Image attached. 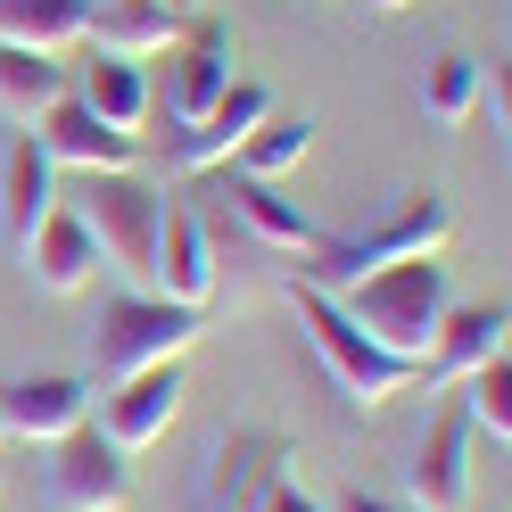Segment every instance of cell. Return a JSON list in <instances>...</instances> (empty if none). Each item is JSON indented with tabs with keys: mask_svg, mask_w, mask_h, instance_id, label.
I'll return each instance as SVG.
<instances>
[{
	"mask_svg": "<svg viewBox=\"0 0 512 512\" xmlns=\"http://www.w3.org/2000/svg\"><path fill=\"white\" fill-rule=\"evenodd\" d=\"M331 298H339V314H347V323H356L372 347H389V356H405V364L430 356L438 314L455 306L438 256H397V265H372V273H356V281H347V290H331Z\"/></svg>",
	"mask_w": 512,
	"mask_h": 512,
	"instance_id": "cell-1",
	"label": "cell"
},
{
	"mask_svg": "<svg viewBox=\"0 0 512 512\" xmlns=\"http://www.w3.org/2000/svg\"><path fill=\"white\" fill-rule=\"evenodd\" d=\"M290 314H298L314 364L331 372V389H339L347 405H389V397H405L413 380H422V364H405V356H389V347H372V339L339 314V298L314 290V281H290Z\"/></svg>",
	"mask_w": 512,
	"mask_h": 512,
	"instance_id": "cell-2",
	"label": "cell"
},
{
	"mask_svg": "<svg viewBox=\"0 0 512 512\" xmlns=\"http://www.w3.org/2000/svg\"><path fill=\"white\" fill-rule=\"evenodd\" d=\"M446 240H455V199H446V190H405V199L380 215L372 232H356V240H323V248L306 256L298 281H314V290H347L356 273L397 265V256H438Z\"/></svg>",
	"mask_w": 512,
	"mask_h": 512,
	"instance_id": "cell-3",
	"label": "cell"
},
{
	"mask_svg": "<svg viewBox=\"0 0 512 512\" xmlns=\"http://www.w3.org/2000/svg\"><path fill=\"white\" fill-rule=\"evenodd\" d=\"M207 314L199 306H174L157 290H124L100 306L91 323V380H124V372H149V364H182L199 347Z\"/></svg>",
	"mask_w": 512,
	"mask_h": 512,
	"instance_id": "cell-4",
	"label": "cell"
},
{
	"mask_svg": "<svg viewBox=\"0 0 512 512\" xmlns=\"http://www.w3.org/2000/svg\"><path fill=\"white\" fill-rule=\"evenodd\" d=\"M75 215L91 223V240H100V265L133 273V290H141V281H149V248H157V223H166V190H157L141 166H124V174H83Z\"/></svg>",
	"mask_w": 512,
	"mask_h": 512,
	"instance_id": "cell-5",
	"label": "cell"
},
{
	"mask_svg": "<svg viewBox=\"0 0 512 512\" xmlns=\"http://www.w3.org/2000/svg\"><path fill=\"white\" fill-rule=\"evenodd\" d=\"M182 364H149V372H124V380H100L91 389V430H100L116 455H141V446H157L174 430L182 413Z\"/></svg>",
	"mask_w": 512,
	"mask_h": 512,
	"instance_id": "cell-6",
	"label": "cell"
},
{
	"mask_svg": "<svg viewBox=\"0 0 512 512\" xmlns=\"http://www.w3.org/2000/svg\"><path fill=\"white\" fill-rule=\"evenodd\" d=\"M42 455H50V471H42L50 512H116V504H133V455H116L91 422L50 438Z\"/></svg>",
	"mask_w": 512,
	"mask_h": 512,
	"instance_id": "cell-7",
	"label": "cell"
},
{
	"mask_svg": "<svg viewBox=\"0 0 512 512\" xmlns=\"http://www.w3.org/2000/svg\"><path fill=\"white\" fill-rule=\"evenodd\" d=\"M25 133L42 141V157L58 174H124V166H141V133H116V124H100L83 100H75V83L58 91V100L25 124Z\"/></svg>",
	"mask_w": 512,
	"mask_h": 512,
	"instance_id": "cell-8",
	"label": "cell"
},
{
	"mask_svg": "<svg viewBox=\"0 0 512 512\" xmlns=\"http://www.w3.org/2000/svg\"><path fill=\"white\" fill-rule=\"evenodd\" d=\"M281 463H290V446H281L273 430H232V438L199 463L190 512H256V504H265V488L281 479Z\"/></svg>",
	"mask_w": 512,
	"mask_h": 512,
	"instance_id": "cell-9",
	"label": "cell"
},
{
	"mask_svg": "<svg viewBox=\"0 0 512 512\" xmlns=\"http://www.w3.org/2000/svg\"><path fill=\"white\" fill-rule=\"evenodd\" d=\"M157 58H166V116H174V124H199V116L223 100V91L240 83V75H232V34H223L207 9L190 17L182 42L157 50Z\"/></svg>",
	"mask_w": 512,
	"mask_h": 512,
	"instance_id": "cell-10",
	"label": "cell"
},
{
	"mask_svg": "<svg viewBox=\"0 0 512 512\" xmlns=\"http://www.w3.org/2000/svg\"><path fill=\"white\" fill-rule=\"evenodd\" d=\"M215 273H223V256H215L207 215H199V207H166V223H157V248H149V281H141V290H157V298H174V306H199V314H207Z\"/></svg>",
	"mask_w": 512,
	"mask_h": 512,
	"instance_id": "cell-11",
	"label": "cell"
},
{
	"mask_svg": "<svg viewBox=\"0 0 512 512\" xmlns=\"http://www.w3.org/2000/svg\"><path fill=\"white\" fill-rule=\"evenodd\" d=\"M265 116H273V91H265V83H232V91H223V100H215L199 124H174V133H166L174 174H190V182H199V174H215V166H232V157H240V141H248Z\"/></svg>",
	"mask_w": 512,
	"mask_h": 512,
	"instance_id": "cell-12",
	"label": "cell"
},
{
	"mask_svg": "<svg viewBox=\"0 0 512 512\" xmlns=\"http://www.w3.org/2000/svg\"><path fill=\"white\" fill-rule=\"evenodd\" d=\"M199 190L207 199H232V223L248 240H265V248H281V256H314L331 232L314 223L298 199H281L273 182H248V174H232V166H215V174H199Z\"/></svg>",
	"mask_w": 512,
	"mask_h": 512,
	"instance_id": "cell-13",
	"label": "cell"
},
{
	"mask_svg": "<svg viewBox=\"0 0 512 512\" xmlns=\"http://www.w3.org/2000/svg\"><path fill=\"white\" fill-rule=\"evenodd\" d=\"M471 422L463 405H446L438 422L422 430V446H413V471H405V504L413 512H471Z\"/></svg>",
	"mask_w": 512,
	"mask_h": 512,
	"instance_id": "cell-14",
	"label": "cell"
},
{
	"mask_svg": "<svg viewBox=\"0 0 512 512\" xmlns=\"http://www.w3.org/2000/svg\"><path fill=\"white\" fill-rule=\"evenodd\" d=\"M199 9H182V0H83V42L100 58H133V67H149L157 50L182 42V25Z\"/></svg>",
	"mask_w": 512,
	"mask_h": 512,
	"instance_id": "cell-15",
	"label": "cell"
},
{
	"mask_svg": "<svg viewBox=\"0 0 512 512\" xmlns=\"http://www.w3.org/2000/svg\"><path fill=\"white\" fill-rule=\"evenodd\" d=\"M17 265H25V281H34L42 298H75V290H91V273H100V240H91V223L58 199L34 223V240L17 248Z\"/></svg>",
	"mask_w": 512,
	"mask_h": 512,
	"instance_id": "cell-16",
	"label": "cell"
},
{
	"mask_svg": "<svg viewBox=\"0 0 512 512\" xmlns=\"http://www.w3.org/2000/svg\"><path fill=\"white\" fill-rule=\"evenodd\" d=\"M83 422H91V380H75V372H42V380H9L0 389V438L50 446Z\"/></svg>",
	"mask_w": 512,
	"mask_h": 512,
	"instance_id": "cell-17",
	"label": "cell"
},
{
	"mask_svg": "<svg viewBox=\"0 0 512 512\" xmlns=\"http://www.w3.org/2000/svg\"><path fill=\"white\" fill-rule=\"evenodd\" d=\"M50 207H58V166L42 157L34 133H9V149H0V240H9V256L34 240Z\"/></svg>",
	"mask_w": 512,
	"mask_h": 512,
	"instance_id": "cell-18",
	"label": "cell"
},
{
	"mask_svg": "<svg viewBox=\"0 0 512 512\" xmlns=\"http://www.w3.org/2000/svg\"><path fill=\"white\" fill-rule=\"evenodd\" d=\"M504 331H512L504 306H446L430 356H422V380H463V372H479V364H496V356H504Z\"/></svg>",
	"mask_w": 512,
	"mask_h": 512,
	"instance_id": "cell-19",
	"label": "cell"
},
{
	"mask_svg": "<svg viewBox=\"0 0 512 512\" xmlns=\"http://www.w3.org/2000/svg\"><path fill=\"white\" fill-rule=\"evenodd\" d=\"M67 83H75V100L100 116V124H116V133H141L149 108H157V83H149V67H133V58H91V67H67Z\"/></svg>",
	"mask_w": 512,
	"mask_h": 512,
	"instance_id": "cell-20",
	"label": "cell"
},
{
	"mask_svg": "<svg viewBox=\"0 0 512 512\" xmlns=\"http://www.w3.org/2000/svg\"><path fill=\"white\" fill-rule=\"evenodd\" d=\"M0 42H9V50H42V58H67L83 42V0H0Z\"/></svg>",
	"mask_w": 512,
	"mask_h": 512,
	"instance_id": "cell-21",
	"label": "cell"
},
{
	"mask_svg": "<svg viewBox=\"0 0 512 512\" xmlns=\"http://www.w3.org/2000/svg\"><path fill=\"white\" fill-rule=\"evenodd\" d=\"M58 91H67V58H42V50H9V42H0V116H9L17 133L58 100Z\"/></svg>",
	"mask_w": 512,
	"mask_h": 512,
	"instance_id": "cell-22",
	"label": "cell"
},
{
	"mask_svg": "<svg viewBox=\"0 0 512 512\" xmlns=\"http://www.w3.org/2000/svg\"><path fill=\"white\" fill-rule=\"evenodd\" d=\"M306 157H314V124L306 116H265V124H256V133L240 141V157H232V174H248V182H281V174H298L306 166Z\"/></svg>",
	"mask_w": 512,
	"mask_h": 512,
	"instance_id": "cell-23",
	"label": "cell"
},
{
	"mask_svg": "<svg viewBox=\"0 0 512 512\" xmlns=\"http://www.w3.org/2000/svg\"><path fill=\"white\" fill-rule=\"evenodd\" d=\"M422 116L430 124H471V108H479V58L471 50H438L430 67H422Z\"/></svg>",
	"mask_w": 512,
	"mask_h": 512,
	"instance_id": "cell-24",
	"label": "cell"
},
{
	"mask_svg": "<svg viewBox=\"0 0 512 512\" xmlns=\"http://www.w3.org/2000/svg\"><path fill=\"white\" fill-rule=\"evenodd\" d=\"M455 389H463V422H471V438L512 446V356H496V364L463 372Z\"/></svg>",
	"mask_w": 512,
	"mask_h": 512,
	"instance_id": "cell-25",
	"label": "cell"
},
{
	"mask_svg": "<svg viewBox=\"0 0 512 512\" xmlns=\"http://www.w3.org/2000/svg\"><path fill=\"white\" fill-rule=\"evenodd\" d=\"M471 116H488L496 133L512 124V75H504V58H496V67H488V58H479V108H471Z\"/></svg>",
	"mask_w": 512,
	"mask_h": 512,
	"instance_id": "cell-26",
	"label": "cell"
},
{
	"mask_svg": "<svg viewBox=\"0 0 512 512\" xmlns=\"http://www.w3.org/2000/svg\"><path fill=\"white\" fill-rule=\"evenodd\" d=\"M256 512H331V504H323V496H306V488H298V479H290V471H281V479H273V488H265V504H256Z\"/></svg>",
	"mask_w": 512,
	"mask_h": 512,
	"instance_id": "cell-27",
	"label": "cell"
},
{
	"mask_svg": "<svg viewBox=\"0 0 512 512\" xmlns=\"http://www.w3.org/2000/svg\"><path fill=\"white\" fill-rule=\"evenodd\" d=\"M331 512H413V504H389V496H364V488H347Z\"/></svg>",
	"mask_w": 512,
	"mask_h": 512,
	"instance_id": "cell-28",
	"label": "cell"
},
{
	"mask_svg": "<svg viewBox=\"0 0 512 512\" xmlns=\"http://www.w3.org/2000/svg\"><path fill=\"white\" fill-rule=\"evenodd\" d=\"M364 9H380V17H397V9H413V0H364Z\"/></svg>",
	"mask_w": 512,
	"mask_h": 512,
	"instance_id": "cell-29",
	"label": "cell"
},
{
	"mask_svg": "<svg viewBox=\"0 0 512 512\" xmlns=\"http://www.w3.org/2000/svg\"><path fill=\"white\" fill-rule=\"evenodd\" d=\"M116 512H133V504H116Z\"/></svg>",
	"mask_w": 512,
	"mask_h": 512,
	"instance_id": "cell-30",
	"label": "cell"
},
{
	"mask_svg": "<svg viewBox=\"0 0 512 512\" xmlns=\"http://www.w3.org/2000/svg\"><path fill=\"white\" fill-rule=\"evenodd\" d=\"M0 446H9V438H0Z\"/></svg>",
	"mask_w": 512,
	"mask_h": 512,
	"instance_id": "cell-31",
	"label": "cell"
}]
</instances>
